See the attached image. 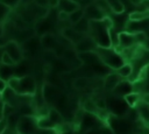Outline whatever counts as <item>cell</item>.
Returning <instances> with one entry per match:
<instances>
[{"instance_id": "1", "label": "cell", "mask_w": 149, "mask_h": 134, "mask_svg": "<svg viewBox=\"0 0 149 134\" xmlns=\"http://www.w3.org/2000/svg\"><path fill=\"white\" fill-rule=\"evenodd\" d=\"M113 27V22L109 16H106L102 20L90 21V30L88 35L95 41L98 47L102 48H112L109 28Z\"/></svg>"}, {"instance_id": "2", "label": "cell", "mask_w": 149, "mask_h": 134, "mask_svg": "<svg viewBox=\"0 0 149 134\" xmlns=\"http://www.w3.org/2000/svg\"><path fill=\"white\" fill-rule=\"evenodd\" d=\"M95 52L99 57V59L109 69L116 70L125 63V58L121 55V52L114 50V48H102V47H97Z\"/></svg>"}, {"instance_id": "3", "label": "cell", "mask_w": 149, "mask_h": 134, "mask_svg": "<svg viewBox=\"0 0 149 134\" xmlns=\"http://www.w3.org/2000/svg\"><path fill=\"white\" fill-rule=\"evenodd\" d=\"M15 129L17 134H36L38 127H37V120L36 115L34 114H23L17 118Z\"/></svg>"}, {"instance_id": "4", "label": "cell", "mask_w": 149, "mask_h": 134, "mask_svg": "<svg viewBox=\"0 0 149 134\" xmlns=\"http://www.w3.org/2000/svg\"><path fill=\"white\" fill-rule=\"evenodd\" d=\"M37 91V85L36 80L33 76L30 75H24L20 77L19 80V86L16 90V93L19 96H27V97H33Z\"/></svg>"}, {"instance_id": "5", "label": "cell", "mask_w": 149, "mask_h": 134, "mask_svg": "<svg viewBox=\"0 0 149 134\" xmlns=\"http://www.w3.org/2000/svg\"><path fill=\"white\" fill-rule=\"evenodd\" d=\"M61 90L57 85L55 84H51L49 82H45L42 84V87H41V94L43 97V100L47 105H54L55 101L57 100V98L59 97L61 94Z\"/></svg>"}, {"instance_id": "6", "label": "cell", "mask_w": 149, "mask_h": 134, "mask_svg": "<svg viewBox=\"0 0 149 134\" xmlns=\"http://www.w3.org/2000/svg\"><path fill=\"white\" fill-rule=\"evenodd\" d=\"M3 50L13 58V61H14L16 64L20 63V62H22L23 58H24V54H23V51H22V48H21V45L19 44V42L15 41V40H9V41H7V42L3 44Z\"/></svg>"}, {"instance_id": "7", "label": "cell", "mask_w": 149, "mask_h": 134, "mask_svg": "<svg viewBox=\"0 0 149 134\" xmlns=\"http://www.w3.org/2000/svg\"><path fill=\"white\" fill-rule=\"evenodd\" d=\"M132 91H134V89H133V83H132L129 79H127V78H122V79L118 83V85H116L111 92H112V94H113L114 97L123 98L126 94H128V93L132 92Z\"/></svg>"}, {"instance_id": "8", "label": "cell", "mask_w": 149, "mask_h": 134, "mask_svg": "<svg viewBox=\"0 0 149 134\" xmlns=\"http://www.w3.org/2000/svg\"><path fill=\"white\" fill-rule=\"evenodd\" d=\"M83 8H84V16L87 17L90 21L102 20V19H105V17L107 16L104 12H101V10L95 6L94 2H91V3L86 5V6H84Z\"/></svg>"}, {"instance_id": "9", "label": "cell", "mask_w": 149, "mask_h": 134, "mask_svg": "<svg viewBox=\"0 0 149 134\" xmlns=\"http://www.w3.org/2000/svg\"><path fill=\"white\" fill-rule=\"evenodd\" d=\"M97 43H95V41L87 34V35H85L79 42H77L74 45H73V48L76 49V51L77 52H85V51H95V49H97Z\"/></svg>"}, {"instance_id": "10", "label": "cell", "mask_w": 149, "mask_h": 134, "mask_svg": "<svg viewBox=\"0 0 149 134\" xmlns=\"http://www.w3.org/2000/svg\"><path fill=\"white\" fill-rule=\"evenodd\" d=\"M118 44L120 47H122L123 49L135 47V44H137V43H136L134 33H130V31H127V30L120 31L118 34Z\"/></svg>"}, {"instance_id": "11", "label": "cell", "mask_w": 149, "mask_h": 134, "mask_svg": "<svg viewBox=\"0 0 149 134\" xmlns=\"http://www.w3.org/2000/svg\"><path fill=\"white\" fill-rule=\"evenodd\" d=\"M126 30L130 31V33H137V31H146L147 29H149V16L144 17L142 20H137V21H130L128 20L126 22Z\"/></svg>"}, {"instance_id": "12", "label": "cell", "mask_w": 149, "mask_h": 134, "mask_svg": "<svg viewBox=\"0 0 149 134\" xmlns=\"http://www.w3.org/2000/svg\"><path fill=\"white\" fill-rule=\"evenodd\" d=\"M61 35L63 37H65L72 45H74L77 42H79L85 35L84 34H80L78 33L72 26H66V27H63L61 29Z\"/></svg>"}, {"instance_id": "13", "label": "cell", "mask_w": 149, "mask_h": 134, "mask_svg": "<svg viewBox=\"0 0 149 134\" xmlns=\"http://www.w3.org/2000/svg\"><path fill=\"white\" fill-rule=\"evenodd\" d=\"M57 37L50 31L42 34L40 36V45L43 50H54L55 47L57 45Z\"/></svg>"}, {"instance_id": "14", "label": "cell", "mask_w": 149, "mask_h": 134, "mask_svg": "<svg viewBox=\"0 0 149 134\" xmlns=\"http://www.w3.org/2000/svg\"><path fill=\"white\" fill-rule=\"evenodd\" d=\"M122 78L116 72H108L102 77V86L106 91H112Z\"/></svg>"}, {"instance_id": "15", "label": "cell", "mask_w": 149, "mask_h": 134, "mask_svg": "<svg viewBox=\"0 0 149 134\" xmlns=\"http://www.w3.org/2000/svg\"><path fill=\"white\" fill-rule=\"evenodd\" d=\"M136 111L139 114V119L143 124L148 125V122H149V104L141 100L136 106Z\"/></svg>"}, {"instance_id": "16", "label": "cell", "mask_w": 149, "mask_h": 134, "mask_svg": "<svg viewBox=\"0 0 149 134\" xmlns=\"http://www.w3.org/2000/svg\"><path fill=\"white\" fill-rule=\"evenodd\" d=\"M81 7L79 5V2L74 1V0H59V3H58V10H63V12H66L68 14H70L71 12H73L74 9Z\"/></svg>"}, {"instance_id": "17", "label": "cell", "mask_w": 149, "mask_h": 134, "mask_svg": "<svg viewBox=\"0 0 149 134\" xmlns=\"http://www.w3.org/2000/svg\"><path fill=\"white\" fill-rule=\"evenodd\" d=\"M141 98H142V94L140 92L132 91V92H129L128 94H126L123 97V100L127 104V106L132 108V107H136L137 106V104L141 101Z\"/></svg>"}, {"instance_id": "18", "label": "cell", "mask_w": 149, "mask_h": 134, "mask_svg": "<svg viewBox=\"0 0 149 134\" xmlns=\"http://www.w3.org/2000/svg\"><path fill=\"white\" fill-rule=\"evenodd\" d=\"M47 115H48V117L50 118V120L56 125V127H57L58 125H61V124L64 122V117H63V114H62L56 107H54V106H51V107L48 108Z\"/></svg>"}, {"instance_id": "19", "label": "cell", "mask_w": 149, "mask_h": 134, "mask_svg": "<svg viewBox=\"0 0 149 134\" xmlns=\"http://www.w3.org/2000/svg\"><path fill=\"white\" fill-rule=\"evenodd\" d=\"M36 120H37V127L42 128V129H55L56 125L50 120V118L45 114V115H36Z\"/></svg>"}, {"instance_id": "20", "label": "cell", "mask_w": 149, "mask_h": 134, "mask_svg": "<svg viewBox=\"0 0 149 134\" xmlns=\"http://www.w3.org/2000/svg\"><path fill=\"white\" fill-rule=\"evenodd\" d=\"M72 27L80 34H84V35H87L88 34V30H90V20L87 17H81L78 22H76L74 24H72Z\"/></svg>"}, {"instance_id": "21", "label": "cell", "mask_w": 149, "mask_h": 134, "mask_svg": "<svg viewBox=\"0 0 149 134\" xmlns=\"http://www.w3.org/2000/svg\"><path fill=\"white\" fill-rule=\"evenodd\" d=\"M91 80L90 78L85 77V76H80V77H76L73 80H72V87L77 91H81V90H85L88 85H90Z\"/></svg>"}, {"instance_id": "22", "label": "cell", "mask_w": 149, "mask_h": 134, "mask_svg": "<svg viewBox=\"0 0 149 134\" xmlns=\"http://www.w3.org/2000/svg\"><path fill=\"white\" fill-rule=\"evenodd\" d=\"M115 72L121 77V78H129L130 76H132V73H133V64H130V63H123L120 68H118L116 70H115Z\"/></svg>"}, {"instance_id": "23", "label": "cell", "mask_w": 149, "mask_h": 134, "mask_svg": "<svg viewBox=\"0 0 149 134\" xmlns=\"http://www.w3.org/2000/svg\"><path fill=\"white\" fill-rule=\"evenodd\" d=\"M81 17H84V8L83 7H79L77 9H74L73 12H71L69 14V17H68V21L70 22V24H74L76 22H78Z\"/></svg>"}, {"instance_id": "24", "label": "cell", "mask_w": 149, "mask_h": 134, "mask_svg": "<svg viewBox=\"0 0 149 134\" xmlns=\"http://www.w3.org/2000/svg\"><path fill=\"white\" fill-rule=\"evenodd\" d=\"M149 14L146 12H141V10H134L132 13H129L128 15V20L130 21H137V20H142L144 17H148Z\"/></svg>"}, {"instance_id": "25", "label": "cell", "mask_w": 149, "mask_h": 134, "mask_svg": "<svg viewBox=\"0 0 149 134\" xmlns=\"http://www.w3.org/2000/svg\"><path fill=\"white\" fill-rule=\"evenodd\" d=\"M93 2H94L95 6H97L101 12H104L106 15H107V13L111 10V7H109V3H108L107 0H93Z\"/></svg>"}, {"instance_id": "26", "label": "cell", "mask_w": 149, "mask_h": 134, "mask_svg": "<svg viewBox=\"0 0 149 134\" xmlns=\"http://www.w3.org/2000/svg\"><path fill=\"white\" fill-rule=\"evenodd\" d=\"M9 12H10V8H9L8 6H6L5 3L0 2V23H1V24L5 22V20H6V17L8 16Z\"/></svg>"}, {"instance_id": "27", "label": "cell", "mask_w": 149, "mask_h": 134, "mask_svg": "<svg viewBox=\"0 0 149 134\" xmlns=\"http://www.w3.org/2000/svg\"><path fill=\"white\" fill-rule=\"evenodd\" d=\"M98 133L99 134H115L114 131H113V128L107 122H104V124H101L98 127Z\"/></svg>"}, {"instance_id": "28", "label": "cell", "mask_w": 149, "mask_h": 134, "mask_svg": "<svg viewBox=\"0 0 149 134\" xmlns=\"http://www.w3.org/2000/svg\"><path fill=\"white\" fill-rule=\"evenodd\" d=\"M1 64H5V65H8V66H14L16 65V63L13 61V58L3 50L2 52V57H1Z\"/></svg>"}, {"instance_id": "29", "label": "cell", "mask_w": 149, "mask_h": 134, "mask_svg": "<svg viewBox=\"0 0 149 134\" xmlns=\"http://www.w3.org/2000/svg\"><path fill=\"white\" fill-rule=\"evenodd\" d=\"M8 128V119L7 117L0 118V134H3Z\"/></svg>"}, {"instance_id": "30", "label": "cell", "mask_w": 149, "mask_h": 134, "mask_svg": "<svg viewBox=\"0 0 149 134\" xmlns=\"http://www.w3.org/2000/svg\"><path fill=\"white\" fill-rule=\"evenodd\" d=\"M20 1H21V0H0V2L5 3V5L8 6L10 9H12V8H15V7L20 3Z\"/></svg>"}, {"instance_id": "31", "label": "cell", "mask_w": 149, "mask_h": 134, "mask_svg": "<svg viewBox=\"0 0 149 134\" xmlns=\"http://www.w3.org/2000/svg\"><path fill=\"white\" fill-rule=\"evenodd\" d=\"M68 17H69V14L66 12H63V10H58L57 12V19L58 21H68Z\"/></svg>"}, {"instance_id": "32", "label": "cell", "mask_w": 149, "mask_h": 134, "mask_svg": "<svg viewBox=\"0 0 149 134\" xmlns=\"http://www.w3.org/2000/svg\"><path fill=\"white\" fill-rule=\"evenodd\" d=\"M33 2L41 8H47L48 7V0H33Z\"/></svg>"}, {"instance_id": "33", "label": "cell", "mask_w": 149, "mask_h": 134, "mask_svg": "<svg viewBox=\"0 0 149 134\" xmlns=\"http://www.w3.org/2000/svg\"><path fill=\"white\" fill-rule=\"evenodd\" d=\"M59 3V0H48V7L49 8H57Z\"/></svg>"}, {"instance_id": "34", "label": "cell", "mask_w": 149, "mask_h": 134, "mask_svg": "<svg viewBox=\"0 0 149 134\" xmlns=\"http://www.w3.org/2000/svg\"><path fill=\"white\" fill-rule=\"evenodd\" d=\"M142 47H143V49H146V50H149V37L147 36V38L143 41V43L141 44Z\"/></svg>"}, {"instance_id": "35", "label": "cell", "mask_w": 149, "mask_h": 134, "mask_svg": "<svg viewBox=\"0 0 149 134\" xmlns=\"http://www.w3.org/2000/svg\"><path fill=\"white\" fill-rule=\"evenodd\" d=\"M6 85H7L6 84V80H3L2 78H0V93L3 91V89L6 87Z\"/></svg>"}, {"instance_id": "36", "label": "cell", "mask_w": 149, "mask_h": 134, "mask_svg": "<svg viewBox=\"0 0 149 134\" xmlns=\"http://www.w3.org/2000/svg\"><path fill=\"white\" fill-rule=\"evenodd\" d=\"M85 134H99V133H98V128H93V129H90V131L85 132Z\"/></svg>"}, {"instance_id": "37", "label": "cell", "mask_w": 149, "mask_h": 134, "mask_svg": "<svg viewBox=\"0 0 149 134\" xmlns=\"http://www.w3.org/2000/svg\"><path fill=\"white\" fill-rule=\"evenodd\" d=\"M2 34H3V26L0 23V36H2Z\"/></svg>"}, {"instance_id": "38", "label": "cell", "mask_w": 149, "mask_h": 134, "mask_svg": "<svg viewBox=\"0 0 149 134\" xmlns=\"http://www.w3.org/2000/svg\"><path fill=\"white\" fill-rule=\"evenodd\" d=\"M2 104H3V103H2V99H1V94H0V108L2 107Z\"/></svg>"}, {"instance_id": "39", "label": "cell", "mask_w": 149, "mask_h": 134, "mask_svg": "<svg viewBox=\"0 0 149 134\" xmlns=\"http://www.w3.org/2000/svg\"><path fill=\"white\" fill-rule=\"evenodd\" d=\"M147 9H149V3H148V5H147Z\"/></svg>"}, {"instance_id": "40", "label": "cell", "mask_w": 149, "mask_h": 134, "mask_svg": "<svg viewBox=\"0 0 149 134\" xmlns=\"http://www.w3.org/2000/svg\"><path fill=\"white\" fill-rule=\"evenodd\" d=\"M147 126H148V127H149V122H148V125H147Z\"/></svg>"}, {"instance_id": "41", "label": "cell", "mask_w": 149, "mask_h": 134, "mask_svg": "<svg viewBox=\"0 0 149 134\" xmlns=\"http://www.w3.org/2000/svg\"><path fill=\"white\" fill-rule=\"evenodd\" d=\"M147 1H149V0H147Z\"/></svg>"}, {"instance_id": "42", "label": "cell", "mask_w": 149, "mask_h": 134, "mask_svg": "<svg viewBox=\"0 0 149 134\" xmlns=\"http://www.w3.org/2000/svg\"><path fill=\"white\" fill-rule=\"evenodd\" d=\"M135 134H136V133H135Z\"/></svg>"}]
</instances>
